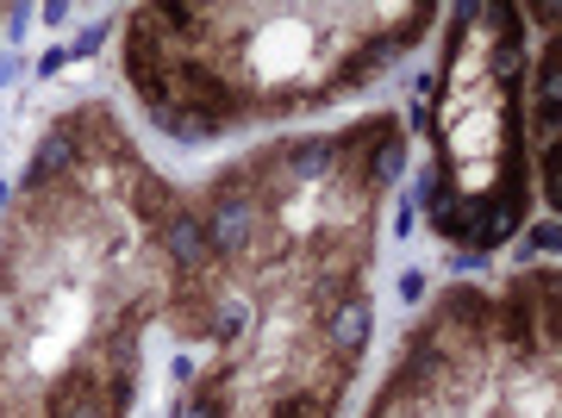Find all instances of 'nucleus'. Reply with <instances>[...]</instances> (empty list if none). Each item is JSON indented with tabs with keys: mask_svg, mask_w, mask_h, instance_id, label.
<instances>
[{
	"mask_svg": "<svg viewBox=\"0 0 562 418\" xmlns=\"http://www.w3.org/2000/svg\"><path fill=\"white\" fill-rule=\"evenodd\" d=\"M206 225V244L220 250V257H244V244H250V231H257V200L244 194L238 181L220 194V206H213V219Z\"/></svg>",
	"mask_w": 562,
	"mask_h": 418,
	"instance_id": "obj_1",
	"label": "nucleus"
},
{
	"mask_svg": "<svg viewBox=\"0 0 562 418\" xmlns=\"http://www.w3.org/2000/svg\"><path fill=\"white\" fill-rule=\"evenodd\" d=\"M369 325H375V319H369V300L350 294L338 313H331V325H325V343H331L344 362H357V350L369 343Z\"/></svg>",
	"mask_w": 562,
	"mask_h": 418,
	"instance_id": "obj_2",
	"label": "nucleus"
},
{
	"mask_svg": "<svg viewBox=\"0 0 562 418\" xmlns=\"http://www.w3.org/2000/svg\"><path fill=\"white\" fill-rule=\"evenodd\" d=\"M162 244H169V257H176L181 269H201V257L213 250L201 219H162Z\"/></svg>",
	"mask_w": 562,
	"mask_h": 418,
	"instance_id": "obj_3",
	"label": "nucleus"
},
{
	"mask_svg": "<svg viewBox=\"0 0 562 418\" xmlns=\"http://www.w3.org/2000/svg\"><path fill=\"white\" fill-rule=\"evenodd\" d=\"M76 132H69V125H63V132H50V138H44V150L38 157H32V169H25V181H32V188H44V181L57 176V169H69V162H76Z\"/></svg>",
	"mask_w": 562,
	"mask_h": 418,
	"instance_id": "obj_4",
	"label": "nucleus"
},
{
	"mask_svg": "<svg viewBox=\"0 0 562 418\" xmlns=\"http://www.w3.org/2000/svg\"><path fill=\"white\" fill-rule=\"evenodd\" d=\"M325 406H331V394H288L276 418H325Z\"/></svg>",
	"mask_w": 562,
	"mask_h": 418,
	"instance_id": "obj_5",
	"label": "nucleus"
},
{
	"mask_svg": "<svg viewBox=\"0 0 562 418\" xmlns=\"http://www.w3.org/2000/svg\"><path fill=\"white\" fill-rule=\"evenodd\" d=\"M181 418H225V394H220V387H201V394H188Z\"/></svg>",
	"mask_w": 562,
	"mask_h": 418,
	"instance_id": "obj_6",
	"label": "nucleus"
},
{
	"mask_svg": "<svg viewBox=\"0 0 562 418\" xmlns=\"http://www.w3.org/2000/svg\"><path fill=\"white\" fill-rule=\"evenodd\" d=\"M138 213L144 219H169V194H162V181H138Z\"/></svg>",
	"mask_w": 562,
	"mask_h": 418,
	"instance_id": "obj_7",
	"label": "nucleus"
},
{
	"mask_svg": "<svg viewBox=\"0 0 562 418\" xmlns=\"http://www.w3.org/2000/svg\"><path fill=\"white\" fill-rule=\"evenodd\" d=\"M0 206H7V188H0Z\"/></svg>",
	"mask_w": 562,
	"mask_h": 418,
	"instance_id": "obj_8",
	"label": "nucleus"
}]
</instances>
